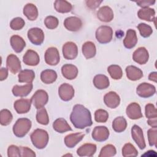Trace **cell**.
<instances>
[{"mask_svg": "<svg viewBox=\"0 0 157 157\" xmlns=\"http://www.w3.org/2000/svg\"><path fill=\"white\" fill-rule=\"evenodd\" d=\"M18 82L20 83H32L35 78V73L31 69H24L20 71L18 75Z\"/></svg>", "mask_w": 157, "mask_h": 157, "instance_id": "obj_34", "label": "cell"}, {"mask_svg": "<svg viewBox=\"0 0 157 157\" xmlns=\"http://www.w3.org/2000/svg\"><path fill=\"white\" fill-rule=\"evenodd\" d=\"M155 1H151V0H142V1H136V4L141 7L142 8H147L148 7L150 6L153 5L155 3Z\"/></svg>", "mask_w": 157, "mask_h": 157, "instance_id": "obj_51", "label": "cell"}, {"mask_svg": "<svg viewBox=\"0 0 157 157\" xmlns=\"http://www.w3.org/2000/svg\"><path fill=\"white\" fill-rule=\"evenodd\" d=\"M107 71L110 77L114 80H119L123 76V71L121 67L117 64H112L107 67Z\"/></svg>", "mask_w": 157, "mask_h": 157, "instance_id": "obj_37", "label": "cell"}, {"mask_svg": "<svg viewBox=\"0 0 157 157\" xmlns=\"http://www.w3.org/2000/svg\"><path fill=\"white\" fill-rule=\"evenodd\" d=\"M44 24L48 29H54L58 27L59 25V20L56 17L49 15L45 18Z\"/></svg>", "mask_w": 157, "mask_h": 157, "instance_id": "obj_44", "label": "cell"}, {"mask_svg": "<svg viewBox=\"0 0 157 157\" xmlns=\"http://www.w3.org/2000/svg\"><path fill=\"white\" fill-rule=\"evenodd\" d=\"M126 77L132 81H136L140 80L144 75L142 71L135 66H128L126 67Z\"/></svg>", "mask_w": 157, "mask_h": 157, "instance_id": "obj_26", "label": "cell"}, {"mask_svg": "<svg viewBox=\"0 0 157 157\" xmlns=\"http://www.w3.org/2000/svg\"><path fill=\"white\" fill-rule=\"evenodd\" d=\"M23 63L31 66H35L38 65L40 62V58L38 53L33 50H28L23 56Z\"/></svg>", "mask_w": 157, "mask_h": 157, "instance_id": "obj_20", "label": "cell"}, {"mask_svg": "<svg viewBox=\"0 0 157 157\" xmlns=\"http://www.w3.org/2000/svg\"><path fill=\"white\" fill-rule=\"evenodd\" d=\"M148 52L144 47H140L137 48L132 54L133 60L139 64H146L148 60Z\"/></svg>", "mask_w": 157, "mask_h": 157, "instance_id": "obj_16", "label": "cell"}, {"mask_svg": "<svg viewBox=\"0 0 157 157\" xmlns=\"http://www.w3.org/2000/svg\"><path fill=\"white\" fill-rule=\"evenodd\" d=\"M64 26L66 29L70 31L75 32L79 31L82 26V20L74 16L67 17L64 21Z\"/></svg>", "mask_w": 157, "mask_h": 157, "instance_id": "obj_13", "label": "cell"}, {"mask_svg": "<svg viewBox=\"0 0 157 157\" xmlns=\"http://www.w3.org/2000/svg\"><path fill=\"white\" fill-rule=\"evenodd\" d=\"M136 93L137 95L141 98H148L155 94L156 88L152 84L144 82L137 86Z\"/></svg>", "mask_w": 157, "mask_h": 157, "instance_id": "obj_8", "label": "cell"}, {"mask_svg": "<svg viewBox=\"0 0 157 157\" xmlns=\"http://www.w3.org/2000/svg\"><path fill=\"white\" fill-rule=\"evenodd\" d=\"M28 38L30 42L36 45H41L44 40V33L39 28H32L28 31Z\"/></svg>", "mask_w": 157, "mask_h": 157, "instance_id": "obj_6", "label": "cell"}, {"mask_svg": "<svg viewBox=\"0 0 157 157\" xmlns=\"http://www.w3.org/2000/svg\"><path fill=\"white\" fill-rule=\"evenodd\" d=\"M77 67L71 64H66L61 67V73L63 76L68 80H73L78 75Z\"/></svg>", "mask_w": 157, "mask_h": 157, "instance_id": "obj_22", "label": "cell"}, {"mask_svg": "<svg viewBox=\"0 0 157 157\" xmlns=\"http://www.w3.org/2000/svg\"><path fill=\"white\" fill-rule=\"evenodd\" d=\"M36 120L39 123L42 125H47L48 124L49 118L48 113L44 107L37 109L36 113Z\"/></svg>", "mask_w": 157, "mask_h": 157, "instance_id": "obj_38", "label": "cell"}, {"mask_svg": "<svg viewBox=\"0 0 157 157\" xmlns=\"http://www.w3.org/2000/svg\"><path fill=\"white\" fill-rule=\"evenodd\" d=\"M62 52L65 59L72 60L77 56L78 47L74 42H67L63 45Z\"/></svg>", "mask_w": 157, "mask_h": 157, "instance_id": "obj_10", "label": "cell"}, {"mask_svg": "<svg viewBox=\"0 0 157 157\" xmlns=\"http://www.w3.org/2000/svg\"><path fill=\"white\" fill-rule=\"evenodd\" d=\"M98 18L102 22L108 23L111 21L114 17L112 9L108 6L101 7L97 12Z\"/></svg>", "mask_w": 157, "mask_h": 157, "instance_id": "obj_18", "label": "cell"}, {"mask_svg": "<svg viewBox=\"0 0 157 157\" xmlns=\"http://www.w3.org/2000/svg\"><path fill=\"white\" fill-rule=\"evenodd\" d=\"M75 91L73 86L67 83L61 84L58 88V95L61 100L69 101L74 96Z\"/></svg>", "mask_w": 157, "mask_h": 157, "instance_id": "obj_11", "label": "cell"}, {"mask_svg": "<svg viewBox=\"0 0 157 157\" xmlns=\"http://www.w3.org/2000/svg\"><path fill=\"white\" fill-rule=\"evenodd\" d=\"M148 79L150 81L156 82H157V72H151L148 75Z\"/></svg>", "mask_w": 157, "mask_h": 157, "instance_id": "obj_54", "label": "cell"}, {"mask_svg": "<svg viewBox=\"0 0 157 157\" xmlns=\"http://www.w3.org/2000/svg\"><path fill=\"white\" fill-rule=\"evenodd\" d=\"M8 77V69L7 68L1 67L0 69V80L3 81L6 80Z\"/></svg>", "mask_w": 157, "mask_h": 157, "instance_id": "obj_52", "label": "cell"}, {"mask_svg": "<svg viewBox=\"0 0 157 157\" xmlns=\"http://www.w3.org/2000/svg\"><path fill=\"white\" fill-rule=\"evenodd\" d=\"M126 113L131 120H137L143 117L140 105L137 102H131L126 107Z\"/></svg>", "mask_w": 157, "mask_h": 157, "instance_id": "obj_15", "label": "cell"}, {"mask_svg": "<svg viewBox=\"0 0 157 157\" xmlns=\"http://www.w3.org/2000/svg\"><path fill=\"white\" fill-rule=\"evenodd\" d=\"M45 63L50 66H56L60 61L58 50L55 47L48 48L44 54Z\"/></svg>", "mask_w": 157, "mask_h": 157, "instance_id": "obj_7", "label": "cell"}, {"mask_svg": "<svg viewBox=\"0 0 157 157\" xmlns=\"http://www.w3.org/2000/svg\"><path fill=\"white\" fill-rule=\"evenodd\" d=\"M82 52L86 59L92 58L96 53V45L91 41H86L82 45Z\"/></svg>", "mask_w": 157, "mask_h": 157, "instance_id": "obj_29", "label": "cell"}, {"mask_svg": "<svg viewBox=\"0 0 157 157\" xmlns=\"http://www.w3.org/2000/svg\"><path fill=\"white\" fill-rule=\"evenodd\" d=\"M57 74L52 69H45L40 74V80L45 84H51L56 81Z\"/></svg>", "mask_w": 157, "mask_h": 157, "instance_id": "obj_33", "label": "cell"}, {"mask_svg": "<svg viewBox=\"0 0 157 157\" xmlns=\"http://www.w3.org/2000/svg\"><path fill=\"white\" fill-rule=\"evenodd\" d=\"M13 119V115L8 109H2L0 112V123L2 126L9 125Z\"/></svg>", "mask_w": 157, "mask_h": 157, "instance_id": "obj_39", "label": "cell"}, {"mask_svg": "<svg viewBox=\"0 0 157 157\" xmlns=\"http://www.w3.org/2000/svg\"><path fill=\"white\" fill-rule=\"evenodd\" d=\"M32 126L31 121L27 118H18L13 126V132L17 137H23L29 132Z\"/></svg>", "mask_w": 157, "mask_h": 157, "instance_id": "obj_3", "label": "cell"}, {"mask_svg": "<svg viewBox=\"0 0 157 157\" xmlns=\"http://www.w3.org/2000/svg\"><path fill=\"white\" fill-rule=\"evenodd\" d=\"M102 1H98V0H88L86 1L85 3L86 6L90 9H95L99 6Z\"/></svg>", "mask_w": 157, "mask_h": 157, "instance_id": "obj_50", "label": "cell"}, {"mask_svg": "<svg viewBox=\"0 0 157 157\" xmlns=\"http://www.w3.org/2000/svg\"><path fill=\"white\" fill-rule=\"evenodd\" d=\"M6 66L7 69L13 74L18 72L21 68V62L19 58L14 54L8 55L6 59Z\"/></svg>", "mask_w": 157, "mask_h": 157, "instance_id": "obj_14", "label": "cell"}, {"mask_svg": "<svg viewBox=\"0 0 157 157\" xmlns=\"http://www.w3.org/2000/svg\"><path fill=\"white\" fill-rule=\"evenodd\" d=\"M23 13L24 15H25L26 18L31 21L36 20L39 15L37 7L32 3H28L24 6Z\"/></svg>", "mask_w": 157, "mask_h": 157, "instance_id": "obj_28", "label": "cell"}, {"mask_svg": "<svg viewBox=\"0 0 157 157\" xmlns=\"http://www.w3.org/2000/svg\"><path fill=\"white\" fill-rule=\"evenodd\" d=\"M147 136L149 145L156 147L157 142V128H151L147 131Z\"/></svg>", "mask_w": 157, "mask_h": 157, "instance_id": "obj_45", "label": "cell"}, {"mask_svg": "<svg viewBox=\"0 0 157 157\" xmlns=\"http://www.w3.org/2000/svg\"><path fill=\"white\" fill-rule=\"evenodd\" d=\"M31 101L37 109L44 107L48 101V93L44 90H38L33 95Z\"/></svg>", "mask_w": 157, "mask_h": 157, "instance_id": "obj_5", "label": "cell"}, {"mask_svg": "<svg viewBox=\"0 0 157 157\" xmlns=\"http://www.w3.org/2000/svg\"><path fill=\"white\" fill-rule=\"evenodd\" d=\"M95 36L96 40L100 44H107L112 39L113 29L109 26H100L96 31Z\"/></svg>", "mask_w": 157, "mask_h": 157, "instance_id": "obj_4", "label": "cell"}, {"mask_svg": "<svg viewBox=\"0 0 157 157\" xmlns=\"http://www.w3.org/2000/svg\"><path fill=\"white\" fill-rule=\"evenodd\" d=\"M31 104V99L21 98L14 102L13 107L17 113H26L29 111Z\"/></svg>", "mask_w": 157, "mask_h": 157, "instance_id": "obj_19", "label": "cell"}, {"mask_svg": "<svg viewBox=\"0 0 157 157\" xmlns=\"http://www.w3.org/2000/svg\"><path fill=\"white\" fill-rule=\"evenodd\" d=\"M117 150L114 145L112 144H107L104 146L99 155V157H111L116 155Z\"/></svg>", "mask_w": 157, "mask_h": 157, "instance_id": "obj_40", "label": "cell"}, {"mask_svg": "<svg viewBox=\"0 0 157 157\" xmlns=\"http://www.w3.org/2000/svg\"><path fill=\"white\" fill-rule=\"evenodd\" d=\"M138 151L134 146L131 143H126L122 148V155L124 157L137 156Z\"/></svg>", "mask_w": 157, "mask_h": 157, "instance_id": "obj_41", "label": "cell"}, {"mask_svg": "<svg viewBox=\"0 0 157 157\" xmlns=\"http://www.w3.org/2000/svg\"><path fill=\"white\" fill-rule=\"evenodd\" d=\"M96 145L94 144L86 143L81 145L77 150V154L79 156H92L96 151Z\"/></svg>", "mask_w": 157, "mask_h": 157, "instance_id": "obj_21", "label": "cell"}, {"mask_svg": "<svg viewBox=\"0 0 157 157\" xmlns=\"http://www.w3.org/2000/svg\"><path fill=\"white\" fill-rule=\"evenodd\" d=\"M33 145L37 149H43L48 144L49 136L48 132L42 129H35L30 135Z\"/></svg>", "mask_w": 157, "mask_h": 157, "instance_id": "obj_2", "label": "cell"}, {"mask_svg": "<svg viewBox=\"0 0 157 157\" xmlns=\"http://www.w3.org/2000/svg\"><path fill=\"white\" fill-rule=\"evenodd\" d=\"M93 85L99 90H104L108 88L110 85L109 78L104 74L96 75L93 78Z\"/></svg>", "mask_w": 157, "mask_h": 157, "instance_id": "obj_31", "label": "cell"}, {"mask_svg": "<svg viewBox=\"0 0 157 157\" xmlns=\"http://www.w3.org/2000/svg\"><path fill=\"white\" fill-rule=\"evenodd\" d=\"M131 136L140 149L143 150L146 147L143 131L140 126H137V124H134L132 126Z\"/></svg>", "mask_w": 157, "mask_h": 157, "instance_id": "obj_9", "label": "cell"}, {"mask_svg": "<svg viewBox=\"0 0 157 157\" xmlns=\"http://www.w3.org/2000/svg\"><path fill=\"white\" fill-rule=\"evenodd\" d=\"M110 135L109 129L105 126H97L92 132V138L97 142H104L106 140Z\"/></svg>", "mask_w": 157, "mask_h": 157, "instance_id": "obj_12", "label": "cell"}, {"mask_svg": "<svg viewBox=\"0 0 157 157\" xmlns=\"http://www.w3.org/2000/svg\"><path fill=\"white\" fill-rule=\"evenodd\" d=\"M85 134L82 132H75L67 135L64 138V144L68 148L74 147L84 137Z\"/></svg>", "mask_w": 157, "mask_h": 157, "instance_id": "obj_25", "label": "cell"}, {"mask_svg": "<svg viewBox=\"0 0 157 157\" xmlns=\"http://www.w3.org/2000/svg\"><path fill=\"white\" fill-rule=\"evenodd\" d=\"M137 29L139 31L140 34L143 37H148L153 33L152 28L144 23H140L137 26Z\"/></svg>", "mask_w": 157, "mask_h": 157, "instance_id": "obj_42", "label": "cell"}, {"mask_svg": "<svg viewBox=\"0 0 157 157\" xmlns=\"http://www.w3.org/2000/svg\"><path fill=\"white\" fill-rule=\"evenodd\" d=\"M127 127V121L123 117H117L112 121V128L117 132L124 131Z\"/></svg>", "mask_w": 157, "mask_h": 157, "instance_id": "obj_36", "label": "cell"}, {"mask_svg": "<svg viewBox=\"0 0 157 157\" xmlns=\"http://www.w3.org/2000/svg\"><path fill=\"white\" fill-rule=\"evenodd\" d=\"M145 117L148 119L157 118L156 109L153 104L148 103L145 105Z\"/></svg>", "mask_w": 157, "mask_h": 157, "instance_id": "obj_47", "label": "cell"}, {"mask_svg": "<svg viewBox=\"0 0 157 157\" xmlns=\"http://www.w3.org/2000/svg\"><path fill=\"white\" fill-rule=\"evenodd\" d=\"M104 102L107 107L115 109L120 103V96L115 91H109L104 96Z\"/></svg>", "mask_w": 157, "mask_h": 157, "instance_id": "obj_17", "label": "cell"}, {"mask_svg": "<svg viewBox=\"0 0 157 157\" xmlns=\"http://www.w3.org/2000/svg\"><path fill=\"white\" fill-rule=\"evenodd\" d=\"M138 17L147 21H153L155 20V10L154 9L147 7L142 8L137 12Z\"/></svg>", "mask_w": 157, "mask_h": 157, "instance_id": "obj_30", "label": "cell"}, {"mask_svg": "<svg viewBox=\"0 0 157 157\" xmlns=\"http://www.w3.org/2000/svg\"><path fill=\"white\" fill-rule=\"evenodd\" d=\"M10 45L16 53H20L26 47L25 40L20 36L13 35L10 39Z\"/></svg>", "mask_w": 157, "mask_h": 157, "instance_id": "obj_27", "label": "cell"}, {"mask_svg": "<svg viewBox=\"0 0 157 157\" xmlns=\"http://www.w3.org/2000/svg\"><path fill=\"white\" fill-rule=\"evenodd\" d=\"M33 85L32 83H27L25 85H15L13 86L12 91L13 94L17 97H25L28 96L32 91Z\"/></svg>", "mask_w": 157, "mask_h": 157, "instance_id": "obj_23", "label": "cell"}, {"mask_svg": "<svg viewBox=\"0 0 157 157\" xmlns=\"http://www.w3.org/2000/svg\"><path fill=\"white\" fill-rule=\"evenodd\" d=\"M7 156L9 157H20V147L15 145H10L7 148Z\"/></svg>", "mask_w": 157, "mask_h": 157, "instance_id": "obj_48", "label": "cell"}, {"mask_svg": "<svg viewBox=\"0 0 157 157\" xmlns=\"http://www.w3.org/2000/svg\"><path fill=\"white\" fill-rule=\"evenodd\" d=\"M157 118H150L147 120V123L151 128H157Z\"/></svg>", "mask_w": 157, "mask_h": 157, "instance_id": "obj_53", "label": "cell"}, {"mask_svg": "<svg viewBox=\"0 0 157 157\" xmlns=\"http://www.w3.org/2000/svg\"><path fill=\"white\" fill-rule=\"evenodd\" d=\"M137 43V37L136 32L132 29H129L126 31V37L123 40L124 46L128 48L131 49L134 48Z\"/></svg>", "mask_w": 157, "mask_h": 157, "instance_id": "obj_24", "label": "cell"}, {"mask_svg": "<svg viewBox=\"0 0 157 157\" xmlns=\"http://www.w3.org/2000/svg\"><path fill=\"white\" fill-rule=\"evenodd\" d=\"M54 7L59 13H68L72 9V5L65 0H56L54 2Z\"/></svg>", "mask_w": 157, "mask_h": 157, "instance_id": "obj_35", "label": "cell"}, {"mask_svg": "<svg viewBox=\"0 0 157 157\" xmlns=\"http://www.w3.org/2000/svg\"><path fill=\"white\" fill-rule=\"evenodd\" d=\"M25 25V20L21 17H15L13 18L10 23V27L13 30L21 29Z\"/></svg>", "mask_w": 157, "mask_h": 157, "instance_id": "obj_46", "label": "cell"}, {"mask_svg": "<svg viewBox=\"0 0 157 157\" xmlns=\"http://www.w3.org/2000/svg\"><path fill=\"white\" fill-rule=\"evenodd\" d=\"M20 155L23 157H35L36 156L34 151L31 148L27 147H20Z\"/></svg>", "mask_w": 157, "mask_h": 157, "instance_id": "obj_49", "label": "cell"}, {"mask_svg": "<svg viewBox=\"0 0 157 157\" xmlns=\"http://www.w3.org/2000/svg\"><path fill=\"white\" fill-rule=\"evenodd\" d=\"M53 128L55 131L59 133H64L66 131H72L70 125L67 123V121L63 118H57L54 121L53 123Z\"/></svg>", "mask_w": 157, "mask_h": 157, "instance_id": "obj_32", "label": "cell"}, {"mask_svg": "<svg viewBox=\"0 0 157 157\" xmlns=\"http://www.w3.org/2000/svg\"><path fill=\"white\" fill-rule=\"evenodd\" d=\"M109 118L108 112L104 109H98L94 112V120L98 123H105Z\"/></svg>", "mask_w": 157, "mask_h": 157, "instance_id": "obj_43", "label": "cell"}, {"mask_svg": "<svg viewBox=\"0 0 157 157\" xmlns=\"http://www.w3.org/2000/svg\"><path fill=\"white\" fill-rule=\"evenodd\" d=\"M70 120L77 129H84L93 124L90 111L82 104H76L73 107Z\"/></svg>", "mask_w": 157, "mask_h": 157, "instance_id": "obj_1", "label": "cell"}]
</instances>
